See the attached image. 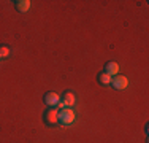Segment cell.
Masks as SVG:
<instances>
[{
    "mask_svg": "<svg viewBox=\"0 0 149 143\" xmlns=\"http://www.w3.org/2000/svg\"><path fill=\"white\" fill-rule=\"evenodd\" d=\"M74 118H76V114H74V111L72 108H60L59 110L57 119H59V124H62V126H70V124H73Z\"/></svg>",
    "mask_w": 149,
    "mask_h": 143,
    "instance_id": "cell-1",
    "label": "cell"
},
{
    "mask_svg": "<svg viewBox=\"0 0 149 143\" xmlns=\"http://www.w3.org/2000/svg\"><path fill=\"white\" fill-rule=\"evenodd\" d=\"M57 114H59V110L56 108V107H49V108L45 111V114H43L45 123L48 124V126H56V124L59 123Z\"/></svg>",
    "mask_w": 149,
    "mask_h": 143,
    "instance_id": "cell-2",
    "label": "cell"
},
{
    "mask_svg": "<svg viewBox=\"0 0 149 143\" xmlns=\"http://www.w3.org/2000/svg\"><path fill=\"white\" fill-rule=\"evenodd\" d=\"M74 102H76L74 94L70 91H67V92H63V95L60 97V102H59L57 107H60V108H70V107L74 105Z\"/></svg>",
    "mask_w": 149,
    "mask_h": 143,
    "instance_id": "cell-3",
    "label": "cell"
},
{
    "mask_svg": "<svg viewBox=\"0 0 149 143\" xmlns=\"http://www.w3.org/2000/svg\"><path fill=\"white\" fill-rule=\"evenodd\" d=\"M111 86L114 89H118V91H122V89H125L127 86H129V80H127V76L116 75V76L111 78Z\"/></svg>",
    "mask_w": 149,
    "mask_h": 143,
    "instance_id": "cell-4",
    "label": "cell"
},
{
    "mask_svg": "<svg viewBox=\"0 0 149 143\" xmlns=\"http://www.w3.org/2000/svg\"><path fill=\"white\" fill-rule=\"evenodd\" d=\"M43 102L46 103V105H48V108H49V107H57L59 102H60V95L57 94V92L49 91V92H46V94H45Z\"/></svg>",
    "mask_w": 149,
    "mask_h": 143,
    "instance_id": "cell-5",
    "label": "cell"
},
{
    "mask_svg": "<svg viewBox=\"0 0 149 143\" xmlns=\"http://www.w3.org/2000/svg\"><path fill=\"white\" fill-rule=\"evenodd\" d=\"M103 72H105L106 75H109V76H116V75H118V72H119L118 62H114V60H109V62H106Z\"/></svg>",
    "mask_w": 149,
    "mask_h": 143,
    "instance_id": "cell-6",
    "label": "cell"
},
{
    "mask_svg": "<svg viewBox=\"0 0 149 143\" xmlns=\"http://www.w3.org/2000/svg\"><path fill=\"white\" fill-rule=\"evenodd\" d=\"M15 8H16L19 13L29 11V8H30V0H16V2H15Z\"/></svg>",
    "mask_w": 149,
    "mask_h": 143,
    "instance_id": "cell-7",
    "label": "cell"
},
{
    "mask_svg": "<svg viewBox=\"0 0 149 143\" xmlns=\"http://www.w3.org/2000/svg\"><path fill=\"white\" fill-rule=\"evenodd\" d=\"M98 83L100 84H103V86H108V84H111V78L113 76H109V75H106L105 72L103 73H98Z\"/></svg>",
    "mask_w": 149,
    "mask_h": 143,
    "instance_id": "cell-8",
    "label": "cell"
},
{
    "mask_svg": "<svg viewBox=\"0 0 149 143\" xmlns=\"http://www.w3.org/2000/svg\"><path fill=\"white\" fill-rule=\"evenodd\" d=\"M10 56V48L5 45H0V59L2 57H8Z\"/></svg>",
    "mask_w": 149,
    "mask_h": 143,
    "instance_id": "cell-9",
    "label": "cell"
}]
</instances>
